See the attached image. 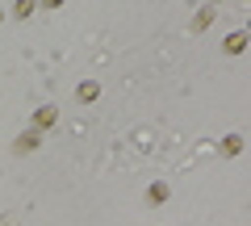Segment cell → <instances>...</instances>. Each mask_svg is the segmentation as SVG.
Instances as JSON below:
<instances>
[{"label": "cell", "mask_w": 251, "mask_h": 226, "mask_svg": "<svg viewBox=\"0 0 251 226\" xmlns=\"http://www.w3.org/2000/svg\"><path fill=\"white\" fill-rule=\"evenodd\" d=\"M54 118H59V109H54V105H42V109L34 113V126L46 130V126H54Z\"/></svg>", "instance_id": "obj_1"}, {"label": "cell", "mask_w": 251, "mask_h": 226, "mask_svg": "<svg viewBox=\"0 0 251 226\" xmlns=\"http://www.w3.org/2000/svg\"><path fill=\"white\" fill-rule=\"evenodd\" d=\"M75 97H80V100H97V97H100V84H92V80L80 84V88H75Z\"/></svg>", "instance_id": "obj_2"}, {"label": "cell", "mask_w": 251, "mask_h": 226, "mask_svg": "<svg viewBox=\"0 0 251 226\" xmlns=\"http://www.w3.org/2000/svg\"><path fill=\"white\" fill-rule=\"evenodd\" d=\"M243 46H247V34H230L226 38V54H239Z\"/></svg>", "instance_id": "obj_3"}, {"label": "cell", "mask_w": 251, "mask_h": 226, "mask_svg": "<svg viewBox=\"0 0 251 226\" xmlns=\"http://www.w3.org/2000/svg\"><path fill=\"white\" fill-rule=\"evenodd\" d=\"M239 151H243V138H239V134L222 138V155H239Z\"/></svg>", "instance_id": "obj_4"}, {"label": "cell", "mask_w": 251, "mask_h": 226, "mask_svg": "<svg viewBox=\"0 0 251 226\" xmlns=\"http://www.w3.org/2000/svg\"><path fill=\"white\" fill-rule=\"evenodd\" d=\"M34 147H38V130H29V134L17 138V151H34Z\"/></svg>", "instance_id": "obj_5"}, {"label": "cell", "mask_w": 251, "mask_h": 226, "mask_svg": "<svg viewBox=\"0 0 251 226\" xmlns=\"http://www.w3.org/2000/svg\"><path fill=\"white\" fill-rule=\"evenodd\" d=\"M147 201H168V184H151V193H147Z\"/></svg>", "instance_id": "obj_6"}, {"label": "cell", "mask_w": 251, "mask_h": 226, "mask_svg": "<svg viewBox=\"0 0 251 226\" xmlns=\"http://www.w3.org/2000/svg\"><path fill=\"white\" fill-rule=\"evenodd\" d=\"M13 13H17V17H29V13H34V0H17V9H13Z\"/></svg>", "instance_id": "obj_7"}, {"label": "cell", "mask_w": 251, "mask_h": 226, "mask_svg": "<svg viewBox=\"0 0 251 226\" xmlns=\"http://www.w3.org/2000/svg\"><path fill=\"white\" fill-rule=\"evenodd\" d=\"M42 4H46V9H54V4H63V0H42Z\"/></svg>", "instance_id": "obj_8"}, {"label": "cell", "mask_w": 251, "mask_h": 226, "mask_svg": "<svg viewBox=\"0 0 251 226\" xmlns=\"http://www.w3.org/2000/svg\"><path fill=\"white\" fill-rule=\"evenodd\" d=\"M0 17H4V13H0Z\"/></svg>", "instance_id": "obj_9"}]
</instances>
